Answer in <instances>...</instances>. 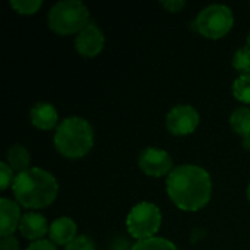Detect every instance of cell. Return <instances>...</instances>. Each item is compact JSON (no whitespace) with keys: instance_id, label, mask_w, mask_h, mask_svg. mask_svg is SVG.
<instances>
[{"instance_id":"obj_1","label":"cell","mask_w":250,"mask_h":250,"mask_svg":"<svg viewBox=\"0 0 250 250\" xmlns=\"http://www.w3.org/2000/svg\"><path fill=\"white\" fill-rule=\"evenodd\" d=\"M167 193L179 209L196 212L211 201V176L207 170L195 164L177 166L167 176Z\"/></svg>"},{"instance_id":"obj_2","label":"cell","mask_w":250,"mask_h":250,"mask_svg":"<svg viewBox=\"0 0 250 250\" xmlns=\"http://www.w3.org/2000/svg\"><path fill=\"white\" fill-rule=\"evenodd\" d=\"M12 190L21 207L41 209L54 202L59 193V183L51 173L34 167L15 176Z\"/></svg>"},{"instance_id":"obj_3","label":"cell","mask_w":250,"mask_h":250,"mask_svg":"<svg viewBox=\"0 0 250 250\" xmlns=\"http://www.w3.org/2000/svg\"><path fill=\"white\" fill-rule=\"evenodd\" d=\"M94 145V130L82 117H67L59 123L54 132V148L66 158H82Z\"/></svg>"},{"instance_id":"obj_4","label":"cell","mask_w":250,"mask_h":250,"mask_svg":"<svg viewBox=\"0 0 250 250\" xmlns=\"http://www.w3.org/2000/svg\"><path fill=\"white\" fill-rule=\"evenodd\" d=\"M48 26L59 35L79 34L89 23V10L79 0L57 1L48 12Z\"/></svg>"},{"instance_id":"obj_5","label":"cell","mask_w":250,"mask_h":250,"mask_svg":"<svg viewBox=\"0 0 250 250\" xmlns=\"http://www.w3.org/2000/svg\"><path fill=\"white\" fill-rule=\"evenodd\" d=\"M234 25V15L226 4H211L199 12L195 19L196 31L205 38L218 40L226 37Z\"/></svg>"},{"instance_id":"obj_6","label":"cell","mask_w":250,"mask_h":250,"mask_svg":"<svg viewBox=\"0 0 250 250\" xmlns=\"http://www.w3.org/2000/svg\"><path fill=\"white\" fill-rule=\"evenodd\" d=\"M161 211L151 202L135 205L126 218V229L132 237L139 240L152 239L161 227Z\"/></svg>"},{"instance_id":"obj_7","label":"cell","mask_w":250,"mask_h":250,"mask_svg":"<svg viewBox=\"0 0 250 250\" xmlns=\"http://www.w3.org/2000/svg\"><path fill=\"white\" fill-rule=\"evenodd\" d=\"M199 122L201 116L198 110L188 104L173 107L166 117V126L168 132L174 136H186L193 133Z\"/></svg>"},{"instance_id":"obj_8","label":"cell","mask_w":250,"mask_h":250,"mask_svg":"<svg viewBox=\"0 0 250 250\" xmlns=\"http://www.w3.org/2000/svg\"><path fill=\"white\" fill-rule=\"evenodd\" d=\"M138 166L149 177H163L174 170L171 157L167 151L160 148L144 149L138 158Z\"/></svg>"},{"instance_id":"obj_9","label":"cell","mask_w":250,"mask_h":250,"mask_svg":"<svg viewBox=\"0 0 250 250\" xmlns=\"http://www.w3.org/2000/svg\"><path fill=\"white\" fill-rule=\"evenodd\" d=\"M76 51L83 57H95L103 51L104 47V34L92 22H89L75 40Z\"/></svg>"},{"instance_id":"obj_10","label":"cell","mask_w":250,"mask_h":250,"mask_svg":"<svg viewBox=\"0 0 250 250\" xmlns=\"http://www.w3.org/2000/svg\"><path fill=\"white\" fill-rule=\"evenodd\" d=\"M22 215L19 204L9 199L1 198L0 199V234L1 237L12 236L16 229H19Z\"/></svg>"},{"instance_id":"obj_11","label":"cell","mask_w":250,"mask_h":250,"mask_svg":"<svg viewBox=\"0 0 250 250\" xmlns=\"http://www.w3.org/2000/svg\"><path fill=\"white\" fill-rule=\"evenodd\" d=\"M19 231L25 239L31 242H37L44 239V236L50 231V226L47 224L44 215L38 212H26L22 215Z\"/></svg>"},{"instance_id":"obj_12","label":"cell","mask_w":250,"mask_h":250,"mask_svg":"<svg viewBox=\"0 0 250 250\" xmlns=\"http://www.w3.org/2000/svg\"><path fill=\"white\" fill-rule=\"evenodd\" d=\"M29 119L32 126L40 130H51L59 126V113L50 103H37L31 108Z\"/></svg>"},{"instance_id":"obj_13","label":"cell","mask_w":250,"mask_h":250,"mask_svg":"<svg viewBox=\"0 0 250 250\" xmlns=\"http://www.w3.org/2000/svg\"><path fill=\"white\" fill-rule=\"evenodd\" d=\"M76 223L69 218V217H60L57 220H54L50 224V240L54 245H60V246H67L69 243H72L78 236H76Z\"/></svg>"},{"instance_id":"obj_14","label":"cell","mask_w":250,"mask_h":250,"mask_svg":"<svg viewBox=\"0 0 250 250\" xmlns=\"http://www.w3.org/2000/svg\"><path fill=\"white\" fill-rule=\"evenodd\" d=\"M6 160H7V164L9 167L13 170V171H18L19 173H23L26 170H29V164H31V154L28 152V149L23 146V145H12L9 149H7V154H6Z\"/></svg>"},{"instance_id":"obj_15","label":"cell","mask_w":250,"mask_h":250,"mask_svg":"<svg viewBox=\"0 0 250 250\" xmlns=\"http://www.w3.org/2000/svg\"><path fill=\"white\" fill-rule=\"evenodd\" d=\"M230 126L231 129L245 136L250 135V108L249 107H239L230 116Z\"/></svg>"},{"instance_id":"obj_16","label":"cell","mask_w":250,"mask_h":250,"mask_svg":"<svg viewBox=\"0 0 250 250\" xmlns=\"http://www.w3.org/2000/svg\"><path fill=\"white\" fill-rule=\"evenodd\" d=\"M132 250H179L174 243L163 237H152L146 240H139L133 245Z\"/></svg>"},{"instance_id":"obj_17","label":"cell","mask_w":250,"mask_h":250,"mask_svg":"<svg viewBox=\"0 0 250 250\" xmlns=\"http://www.w3.org/2000/svg\"><path fill=\"white\" fill-rule=\"evenodd\" d=\"M233 66L234 69L240 73V76L243 75H250V47L249 45H243L240 47L234 56H233Z\"/></svg>"},{"instance_id":"obj_18","label":"cell","mask_w":250,"mask_h":250,"mask_svg":"<svg viewBox=\"0 0 250 250\" xmlns=\"http://www.w3.org/2000/svg\"><path fill=\"white\" fill-rule=\"evenodd\" d=\"M233 94L239 101H242L245 104H250V75L239 76L234 81Z\"/></svg>"},{"instance_id":"obj_19","label":"cell","mask_w":250,"mask_h":250,"mask_svg":"<svg viewBox=\"0 0 250 250\" xmlns=\"http://www.w3.org/2000/svg\"><path fill=\"white\" fill-rule=\"evenodd\" d=\"M10 7L19 15H34L42 6L41 0H10Z\"/></svg>"},{"instance_id":"obj_20","label":"cell","mask_w":250,"mask_h":250,"mask_svg":"<svg viewBox=\"0 0 250 250\" xmlns=\"http://www.w3.org/2000/svg\"><path fill=\"white\" fill-rule=\"evenodd\" d=\"M66 250H95L94 242L88 236H78L72 243L66 246Z\"/></svg>"},{"instance_id":"obj_21","label":"cell","mask_w":250,"mask_h":250,"mask_svg":"<svg viewBox=\"0 0 250 250\" xmlns=\"http://www.w3.org/2000/svg\"><path fill=\"white\" fill-rule=\"evenodd\" d=\"M0 177H1V190H6L10 185H13V180H15L13 170L9 167L7 163L0 164Z\"/></svg>"},{"instance_id":"obj_22","label":"cell","mask_w":250,"mask_h":250,"mask_svg":"<svg viewBox=\"0 0 250 250\" xmlns=\"http://www.w3.org/2000/svg\"><path fill=\"white\" fill-rule=\"evenodd\" d=\"M0 250H19L18 239L13 234L1 237V240H0Z\"/></svg>"},{"instance_id":"obj_23","label":"cell","mask_w":250,"mask_h":250,"mask_svg":"<svg viewBox=\"0 0 250 250\" xmlns=\"http://www.w3.org/2000/svg\"><path fill=\"white\" fill-rule=\"evenodd\" d=\"M26 250H57V248L54 246V243L51 240H37V242H32L28 249Z\"/></svg>"},{"instance_id":"obj_24","label":"cell","mask_w":250,"mask_h":250,"mask_svg":"<svg viewBox=\"0 0 250 250\" xmlns=\"http://www.w3.org/2000/svg\"><path fill=\"white\" fill-rule=\"evenodd\" d=\"M161 6L168 12H180L186 6V3L183 0H167V1H161Z\"/></svg>"},{"instance_id":"obj_25","label":"cell","mask_w":250,"mask_h":250,"mask_svg":"<svg viewBox=\"0 0 250 250\" xmlns=\"http://www.w3.org/2000/svg\"><path fill=\"white\" fill-rule=\"evenodd\" d=\"M243 148H246L248 151H250V135L243 138Z\"/></svg>"},{"instance_id":"obj_26","label":"cell","mask_w":250,"mask_h":250,"mask_svg":"<svg viewBox=\"0 0 250 250\" xmlns=\"http://www.w3.org/2000/svg\"><path fill=\"white\" fill-rule=\"evenodd\" d=\"M248 198H249V202H250V183H249V188H248Z\"/></svg>"},{"instance_id":"obj_27","label":"cell","mask_w":250,"mask_h":250,"mask_svg":"<svg viewBox=\"0 0 250 250\" xmlns=\"http://www.w3.org/2000/svg\"><path fill=\"white\" fill-rule=\"evenodd\" d=\"M248 45L250 47V32H249V35H248Z\"/></svg>"}]
</instances>
